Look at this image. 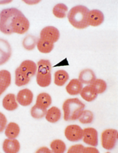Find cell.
Wrapping results in <instances>:
<instances>
[{
    "mask_svg": "<svg viewBox=\"0 0 118 153\" xmlns=\"http://www.w3.org/2000/svg\"><path fill=\"white\" fill-rule=\"evenodd\" d=\"M93 87L97 94H102L107 89V83L102 79H96V80L90 84Z\"/></svg>",
    "mask_w": 118,
    "mask_h": 153,
    "instance_id": "f546056e",
    "label": "cell"
},
{
    "mask_svg": "<svg viewBox=\"0 0 118 153\" xmlns=\"http://www.w3.org/2000/svg\"><path fill=\"white\" fill-rule=\"evenodd\" d=\"M68 11V8L65 4L58 3L53 8L52 13L56 18H65L67 16V12Z\"/></svg>",
    "mask_w": 118,
    "mask_h": 153,
    "instance_id": "484cf974",
    "label": "cell"
},
{
    "mask_svg": "<svg viewBox=\"0 0 118 153\" xmlns=\"http://www.w3.org/2000/svg\"><path fill=\"white\" fill-rule=\"evenodd\" d=\"M47 112V108L35 104L30 110V114L33 118L41 119L45 117Z\"/></svg>",
    "mask_w": 118,
    "mask_h": 153,
    "instance_id": "4316f807",
    "label": "cell"
},
{
    "mask_svg": "<svg viewBox=\"0 0 118 153\" xmlns=\"http://www.w3.org/2000/svg\"><path fill=\"white\" fill-rule=\"evenodd\" d=\"M19 68L23 73H24L29 77H32L36 74L37 71V65L34 62L31 60H25L21 62Z\"/></svg>",
    "mask_w": 118,
    "mask_h": 153,
    "instance_id": "7c38bea8",
    "label": "cell"
},
{
    "mask_svg": "<svg viewBox=\"0 0 118 153\" xmlns=\"http://www.w3.org/2000/svg\"><path fill=\"white\" fill-rule=\"evenodd\" d=\"M51 152V150H49V149L46 148V147H42V148H40L39 150H38L36 152Z\"/></svg>",
    "mask_w": 118,
    "mask_h": 153,
    "instance_id": "d590c367",
    "label": "cell"
},
{
    "mask_svg": "<svg viewBox=\"0 0 118 153\" xmlns=\"http://www.w3.org/2000/svg\"><path fill=\"white\" fill-rule=\"evenodd\" d=\"M16 100L21 105L29 106L33 100V94L29 89H23L18 92Z\"/></svg>",
    "mask_w": 118,
    "mask_h": 153,
    "instance_id": "8fae6325",
    "label": "cell"
},
{
    "mask_svg": "<svg viewBox=\"0 0 118 153\" xmlns=\"http://www.w3.org/2000/svg\"><path fill=\"white\" fill-rule=\"evenodd\" d=\"M62 117V112L61 110L58 107L50 108L49 110H47V112L45 114V119L47 121L50 123H56L58 122Z\"/></svg>",
    "mask_w": 118,
    "mask_h": 153,
    "instance_id": "d6986e66",
    "label": "cell"
},
{
    "mask_svg": "<svg viewBox=\"0 0 118 153\" xmlns=\"http://www.w3.org/2000/svg\"><path fill=\"white\" fill-rule=\"evenodd\" d=\"M2 106L7 111H14L18 108V102L16 96L13 93H9L4 97L2 100Z\"/></svg>",
    "mask_w": 118,
    "mask_h": 153,
    "instance_id": "5bb4252c",
    "label": "cell"
},
{
    "mask_svg": "<svg viewBox=\"0 0 118 153\" xmlns=\"http://www.w3.org/2000/svg\"><path fill=\"white\" fill-rule=\"evenodd\" d=\"M37 72L42 74L51 73L52 71V65L50 61L41 59L37 63Z\"/></svg>",
    "mask_w": 118,
    "mask_h": 153,
    "instance_id": "f1b7e54d",
    "label": "cell"
},
{
    "mask_svg": "<svg viewBox=\"0 0 118 153\" xmlns=\"http://www.w3.org/2000/svg\"><path fill=\"white\" fill-rule=\"evenodd\" d=\"M79 94H80L81 97L86 102L94 101L98 96V94L96 93L95 90L91 85H88L85 87H82Z\"/></svg>",
    "mask_w": 118,
    "mask_h": 153,
    "instance_id": "ac0fdd59",
    "label": "cell"
},
{
    "mask_svg": "<svg viewBox=\"0 0 118 153\" xmlns=\"http://www.w3.org/2000/svg\"><path fill=\"white\" fill-rule=\"evenodd\" d=\"M96 79V74L91 69H85L82 70L79 74V80L83 84L90 85L93 83Z\"/></svg>",
    "mask_w": 118,
    "mask_h": 153,
    "instance_id": "2e32d148",
    "label": "cell"
},
{
    "mask_svg": "<svg viewBox=\"0 0 118 153\" xmlns=\"http://www.w3.org/2000/svg\"><path fill=\"white\" fill-rule=\"evenodd\" d=\"M50 148L54 153H64L66 151L65 142L61 140H55L51 143Z\"/></svg>",
    "mask_w": 118,
    "mask_h": 153,
    "instance_id": "83f0119b",
    "label": "cell"
},
{
    "mask_svg": "<svg viewBox=\"0 0 118 153\" xmlns=\"http://www.w3.org/2000/svg\"><path fill=\"white\" fill-rule=\"evenodd\" d=\"M52 81L51 73L42 74L37 72L36 74V83L41 87H47L50 85Z\"/></svg>",
    "mask_w": 118,
    "mask_h": 153,
    "instance_id": "603a6c76",
    "label": "cell"
},
{
    "mask_svg": "<svg viewBox=\"0 0 118 153\" xmlns=\"http://www.w3.org/2000/svg\"><path fill=\"white\" fill-rule=\"evenodd\" d=\"M29 21L22 12L14 18L13 23L11 25V29L13 31V33H15L18 34H24L29 30Z\"/></svg>",
    "mask_w": 118,
    "mask_h": 153,
    "instance_id": "5b68a950",
    "label": "cell"
},
{
    "mask_svg": "<svg viewBox=\"0 0 118 153\" xmlns=\"http://www.w3.org/2000/svg\"><path fill=\"white\" fill-rule=\"evenodd\" d=\"M90 153V152H93V153H99V151L96 148H92V147H86L83 149V152L82 153Z\"/></svg>",
    "mask_w": 118,
    "mask_h": 153,
    "instance_id": "e575fe53",
    "label": "cell"
},
{
    "mask_svg": "<svg viewBox=\"0 0 118 153\" xmlns=\"http://www.w3.org/2000/svg\"><path fill=\"white\" fill-rule=\"evenodd\" d=\"M37 39L32 35H28L23 40V46L27 50H33L37 44Z\"/></svg>",
    "mask_w": 118,
    "mask_h": 153,
    "instance_id": "4dcf8cb0",
    "label": "cell"
},
{
    "mask_svg": "<svg viewBox=\"0 0 118 153\" xmlns=\"http://www.w3.org/2000/svg\"><path fill=\"white\" fill-rule=\"evenodd\" d=\"M60 38V32L56 27L48 26L42 28L40 32V39L55 43Z\"/></svg>",
    "mask_w": 118,
    "mask_h": 153,
    "instance_id": "52a82bcc",
    "label": "cell"
},
{
    "mask_svg": "<svg viewBox=\"0 0 118 153\" xmlns=\"http://www.w3.org/2000/svg\"><path fill=\"white\" fill-rule=\"evenodd\" d=\"M64 119L66 121H76L79 118L85 109V104L77 98L65 100L62 105Z\"/></svg>",
    "mask_w": 118,
    "mask_h": 153,
    "instance_id": "7a4b0ae2",
    "label": "cell"
},
{
    "mask_svg": "<svg viewBox=\"0 0 118 153\" xmlns=\"http://www.w3.org/2000/svg\"><path fill=\"white\" fill-rule=\"evenodd\" d=\"M7 125V118L3 113L0 112V133L5 129Z\"/></svg>",
    "mask_w": 118,
    "mask_h": 153,
    "instance_id": "836d02e7",
    "label": "cell"
},
{
    "mask_svg": "<svg viewBox=\"0 0 118 153\" xmlns=\"http://www.w3.org/2000/svg\"><path fill=\"white\" fill-rule=\"evenodd\" d=\"M65 135L71 142H78L82 139L83 130L76 124H71L65 128Z\"/></svg>",
    "mask_w": 118,
    "mask_h": 153,
    "instance_id": "8992f818",
    "label": "cell"
},
{
    "mask_svg": "<svg viewBox=\"0 0 118 153\" xmlns=\"http://www.w3.org/2000/svg\"><path fill=\"white\" fill-rule=\"evenodd\" d=\"M36 104L39 106H42L45 108H47L52 104V97L50 96V95L46 93H39L36 98Z\"/></svg>",
    "mask_w": 118,
    "mask_h": 153,
    "instance_id": "cb8c5ba5",
    "label": "cell"
},
{
    "mask_svg": "<svg viewBox=\"0 0 118 153\" xmlns=\"http://www.w3.org/2000/svg\"><path fill=\"white\" fill-rule=\"evenodd\" d=\"M82 87V83L79 81V79H73L67 85L66 91L69 95L76 96L80 93Z\"/></svg>",
    "mask_w": 118,
    "mask_h": 153,
    "instance_id": "e0dca14e",
    "label": "cell"
},
{
    "mask_svg": "<svg viewBox=\"0 0 118 153\" xmlns=\"http://www.w3.org/2000/svg\"><path fill=\"white\" fill-rule=\"evenodd\" d=\"M118 140V132L114 129H107L102 133V146L105 149L112 150L115 148Z\"/></svg>",
    "mask_w": 118,
    "mask_h": 153,
    "instance_id": "277c9868",
    "label": "cell"
},
{
    "mask_svg": "<svg viewBox=\"0 0 118 153\" xmlns=\"http://www.w3.org/2000/svg\"><path fill=\"white\" fill-rule=\"evenodd\" d=\"M37 46L38 50L39 51L42 53H49V52H52L54 49V44L50 42H48L46 40H44V39H39L37 41Z\"/></svg>",
    "mask_w": 118,
    "mask_h": 153,
    "instance_id": "d4e9b609",
    "label": "cell"
},
{
    "mask_svg": "<svg viewBox=\"0 0 118 153\" xmlns=\"http://www.w3.org/2000/svg\"><path fill=\"white\" fill-rule=\"evenodd\" d=\"M89 10L84 5H79L73 7L68 14L70 24L76 29H85L89 27L88 15Z\"/></svg>",
    "mask_w": 118,
    "mask_h": 153,
    "instance_id": "6da1fadb",
    "label": "cell"
},
{
    "mask_svg": "<svg viewBox=\"0 0 118 153\" xmlns=\"http://www.w3.org/2000/svg\"><path fill=\"white\" fill-rule=\"evenodd\" d=\"M94 120V114L93 113L89 110H84L82 111V114L79 117V121L81 124H91Z\"/></svg>",
    "mask_w": 118,
    "mask_h": 153,
    "instance_id": "1f68e13d",
    "label": "cell"
},
{
    "mask_svg": "<svg viewBox=\"0 0 118 153\" xmlns=\"http://www.w3.org/2000/svg\"><path fill=\"white\" fill-rule=\"evenodd\" d=\"M105 21V16L103 12L100 10L93 9L89 11L88 15V23L89 26L97 27L102 25Z\"/></svg>",
    "mask_w": 118,
    "mask_h": 153,
    "instance_id": "30bf717a",
    "label": "cell"
},
{
    "mask_svg": "<svg viewBox=\"0 0 118 153\" xmlns=\"http://www.w3.org/2000/svg\"><path fill=\"white\" fill-rule=\"evenodd\" d=\"M11 47L9 42L3 39H0V66L6 63L11 56Z\"/></svg>",
    "mask_w": 118,
    "mask_h": 153,
    "instance_id": "9c48e42d",
    "label": "cell"
},
{
    "mask_svg": "<svg viewBox=\"0 0 118 153\" xmlns=\"http://www.w3.org/2000/svg\"><path fill=\"white\" fill-rule=\"evenodd\" d=\"M82 140L86 144L92 146H96L99 144L98 131L92 127H87L83 130Z\"/></svg>",
    "mask_w": 118,
    "mask_h": 153,
    "instance_id": "ba28073f",
    "label": "cell"
},
{
    "mask_svg": "<svg viewBox=\"0 0 118 153\" xmlns=\"http://www.w3.org/2000/svg\"><path fill=\"white\" fill-rule=\"evenodd\" d=\"M30 81V77L23 73L19 68L15 70V84L18 86H23L27 85Z\"/></svg>",
    "mask_w": 118,
    "mask_h": 153,
    "instance_id": "7402d4cb",
    "label": "cell"
},
{
    "mask_svg": "<svg viewBox=\"0 0 118 153\" xmlns=\"http://www.w3.org/2000/svg\"><path fill=\"white\" fill-rule=\"evenodd\" d=\"M85 147L81 144H76V145L72 146L68 150V153H82Z\"/></svg>",
    "mask_w": 118,
    "mask_h": 153,
    "instance_id": "d6a6232c",
    "label": "cell"
},
{
    "mask_svg": "<svg viewBox=\"0 0 118 153\" xmlns=\"http://www.w3.org/2000/svg\"><path fill=\"white\" fill-rule=\"evenodd\" d=\"M21 12L18 8H10L3 9L0 12V31L5 34H12L13 31L11 25L13 23L14 18Z\"/></svg>",
    "mask_w": 118,
    "mask_h": 153,
    "instance_id": "3957f363",
    "label": "cell"
},
{
    "mask_svg": "<svg viewBox=\"0 0 118 153\" xmlns=\"http://www.w3.org/2000/svg\"><path fill=\"white\" fill-rule=\"evenodd\" d=\"M11 75L8 71H0V96L7 90L11 84Z\"/></svg>",
    "mask_w": 118,
    "mask_h": 153,
    "instance_id": "9a60e30c",
    "label": "cell"
},
{
    "mask_svg": "<svg viewBox=\"0 0 118 153\" xmlns=\"http://www.w3.org/2000/svg\"><path fill=\"white\" fill-rule=\"evenodd\" d=\"M20 143L16 139H6L2 144V149L5 153H17L20 151Z\"/></svg>",
    "mask_w": 118,
    "mask_h": 153,
    "instance_id": "4fadbf2b",
    "label": "cell"
},
{
    "mask_svg": "<svg viewBox=\"0 0 118 153\" xmlns=\"http://www.w3.org/2000/svg\"><path fill=\"white\" fill-rule=\"evenodd\" d=\"M69 79V74L65 70H58L54 74V83L58 86H62Z\"/></svg>",
    "mask_w": 118,
    "mask_h": 153,
    "instance_id": "ffe728a7",
    "label": "cell"
},
{
    "mask_svg": "<svg viewBox=\"0 0 118 153\" xmlns=\"http://www.w3.org/2000/svg\"><path fill=\"white\" fill-rule=\"evenodd\" d=\"M20 134V127L15 122H10L5 127V134L8 139H15Z\"/></svg>",
    "mask_w": 118,
    "mask_h": 153,
    "instance_id": "44dd1931",
    "label": "cell"
}]
</instances>
